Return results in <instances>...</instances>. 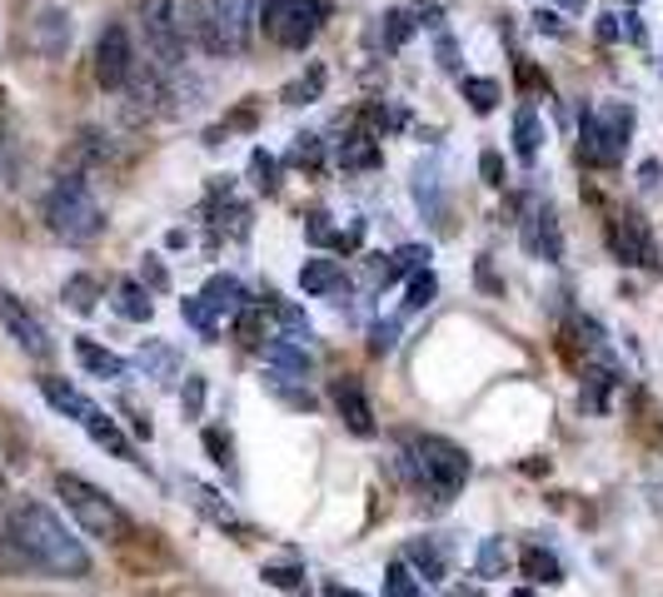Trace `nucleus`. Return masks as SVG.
Wrapping results in <instances>:
<instances>
[{"instance_id":"obj_1","label":"nucleus","mask_w":663,"mask_h":597,"mask_svg":"<svg viewBox=\"0 0 663 597\" xmlns=\"http://www.w3.org/2000/svg\"><path fill=\"white\" fill-rule=\"evenodd\" d=\"M11 543L25 567H41L51 577H85L91 573V553L85 543L35 498L11 503Z\"/></svg>"},{"instance_id":"obj_2","label":"nucleus","mask_w":663,"mask_h":597,"mask_svg":"<svg viewBox=\"0 0 663 597\" xmlns=\"http://www.w3.org/2000/svg\"><path fill=\"white\" fill-rule=\"evenodd\" d=\"M45 224L65 244H91L105 229V209L95 205V195L85 189L81 175H61L51 185V195H45Z\"/></svg>"},{"instance_id":"obj_3","label":"nucleus","mask_w":663,"mask_h":597,"mask_svg":"<svg viewBox=\"0 0 663 597\" xmlns=\"http://www.w3.org/2000/svg\"><path fill=\"white\" fill-rule=\"evenodd\" d=\"M55 493H61L65 513H71L91 537H101V543H121V537H131V517H125V507L115 503L105 488L85 483L81 473H61L55 478Z\"/></svg>"},{"instance_id":"obj_4","label":"nucleus","mask_w":663,"mask_h":597,"mask_svg":"<svg viewBox=\"0 0 663 597\" xmlns=\"http://www.w3.org/2000/svg\"><path fill=\"white\" fill-rule=\"evenodd\" d=\"M410 463H414V473H419V483L429 488L434 503H449V498L464 488V478H469V453L439 433H414L410 438Z\"/></svg>"},{"instance_id":"obj_5","label":"nucleus","mask_w":663,"mask_h":597,"mask_svg":"<svg viewBox=\"0 0 663 597\" xmlns=\"http://www.w3.org/2000/svg\"><path fill=\"white\" fill-rule=\"evenodd\" d=\"M629 129H633V109L623 100L583 109V129H579V159L583 165H619L629 149Z\"/></svg>"},{"instance_id":"obj_6","label":"nucleus","mask_w":663,"mask_h":597,"mask_svg":"<svg viewBox=\"0 0 663 597\" xmlns=\"http://www.w3.org/2000/svg\"><path fill=\"white\" fill-rule=\"evenodd\" d=\"M324 20V0H260V25L274 45L284 50H304L320 35Z\"/></svg>"},{"instance_id":"obj_7","label":"nucleus","mask_w":663,"mask_h":597,"mask_svg":"<svg viewBox=\"0 0 663 597\" xmlns=\"http://www.w3.org/2000/svg\"><path fill=\"white\" fill-rule=\"evenodd\" d=\"M141 30H145V50H151V60L170 75V70H180L185 60V35H180V10H175V0H141Z\"/></svg>"},{"instance_id":"obj_8","label":"nucleus","mask_w":663,"mask_h":597,"mask_svg":"<svg viewBox=\"0 0 663 597\" xmlns=\"http://www.w3.org/2000/svg\"><path fill=\"white\" fill-rule=\"evenodd\" d=\"M210 10V25H215V40H220V55H240L250 50V35H255V20H260V0H205Z\"/></svg>"},{"instance_id":"obj_9","label":"nucleus","mask_w":663,"mask_h":597,"mask_svg":"<svg viewBox=\"0 0 663 597\" xmlns=\"http://www.w3.org/2000/svg\"><path fill=\"white\" fill-rule=\"evenodd\" d=\"M135 75V45H131V30L125 25H105L101 30V45H95V80L105 90H125Z\"/></svg>"},{"instance_id":"obj_10","label":"nucleus","mask_w":663,"mask_h":597,"mask_svg":"<svg viewBox=\"0 0 663 597\" xmlns=\"http://www.w3.org/2000/svg\"><path fill=\"white\" fill-rule=\"evenodd\" d=\"M0 328H6V334H11L31 358H51V338H45V324H41V318H35L15 294H6V289H0Z\"/></svg>"},{"instance_id":"obj_11","label":"nucleus","mask_w":663,"mask_h":597,"mask_svg":"<svg viewBox=\"0 0 663 597\" xmlns=\"http://www.w3.org/2000/svg\"><path fill=\"white\" fill-rule=\"evenodd\" d=\"M524 249H529L533 259H549V264H559V259H563L559 219H553V209L539 205V199L524 205Z\"/></svg>"},{"instance_id":"obj_12","label":"nucleus","mask_w":663,"mask_h":597,"mask_svg":"<svg viewBox=\"0 0 663 597\" xmlns=\"http://www.w3.org/2000/svg\"><path fill=\"white\" fill-rule=\"evenodd\" d=\"M260 354L274 368L270 384H304V374H310V354L300 344H290V338H270V344H260Z\"/></svg>"},{"instance_id":"obj_13","label":"nucleus","mask_w":663,"mask_h":597,"mask_svg":"<svg viewBox=\"0 0 663 597\" xmlns=\"http://www.w3.org/2000/svg\"><path fill=\"white\" fill-rule=\"evenodd\" d=\"M330 398H334V408H340V418L350 423V433H360V438L374 433V408H370V398H364V388L354 384V378H340V384L330 388Z\"/></svg>"},{"instance_id":"obj_14","label":"nucleus","mask_w":663,"mask_h":597,"mask_svg":"<svg viewBox=\"0 0 663 597\" xmlns=\"http://www.w3.org/2000/svg\"><path fill=\"white\" fill-rule=\"evenodd\" d=\"M613 239V254L623 259V264H653V244H649V229H643V219L633 214H619L609 229Z\"/></svg>"},{"instance_id":"obj_15","label":"nucleus","mask_w":663,"mask_h":597,"mask_svg":"<svg viewBox=\"0 0 663 597\" xmlns=\"http://www.w3.org/2000/svg\"><path fill=\"white\" fill-rule=\"evenodd\" d=\"M65 45H71V15L65 10H41V15L31 20V50H41V55H65Z\"/></svg>"},{"instance_id":"obj_16","label":"nucleus","mask_w":663,"mask_h":597,"mask_svg":"<svg viewBox=\"0 0 663 597\" xmlns=\"http://www.w3.org/2000/svg\"><path fill=\"white\" fill-rule=\"evenodd\" d=\"M41 394H45V404H51L55 413L75 418V423H85V418L95 413V404H91V398H85L75 384H65V378H41Z\"/></svg>"},{"instance_id":"obj_17","label":"nucleus","mask_w":663,"mask_h":597,"mask_svg":"<svg viewBox=\"0 0 663 597\" xmlns=\"http://www.w3.org/2000/svg\"><path fill=\"white\" fill-rule=\"evenodd\" d=\"M185 493H190V503L200 507L205 517H210V523H220V527H235V533H240V513H235L230 503H225L220 493H215V488H205V483H195V478H185Z\"/></svg>"},{"instance_id":"obj_18","label":"nucleus","mask_w":663,"mask_h":597,"mask_svg":"<svg viewBox=\"0 0 663 597\" xmlns=\"http://www.w3.org/2000/svg\"><path fill=\"white\" fill-rule=\"evenodd\" d=\"M200 298L210 304V314H240L245 308V284L235 274H215L210 284L200 289Z\"/></svg>"},{"instance_id":"obj_19","label":"nucleus","mask_w":663,"mask_h":597,"mask_svg":"<svg viewBox=\"0 0 663 597\" xmlns=\"http://www.w3.org/2000/svg\"><path fill=\"white\" fill-rule=\"evenodd\" d=\"M340 284H344V269L334 264V259H304V269H300V289H304V294L324 298V294H334Z\"/></svg>"},{"instance_id":"obj_20","label":"nucleus","mask_w":663,"mask_h":597,"mask_svg":"<svg viewBox=\"0 0 663 597\" xmlns=\"http://www.w3.org/2000/svg\"><path fill=\"white\" fill-rule=\"evenodd\" d=\"M75 358H81L85 374H95V378H125V358L101 348L95 338H75Z\"/></svg>"},{"instance_id":"obj_21","label":"nucleus","mask_w":663,"mask_h":597,"mask_svg":"<svg viewBox=\"0 0 663 597\" xmlns=\"http://www.w3.org/2000/svg\"><path fill=\"white\" fill-rule=\"evenodd\" d=\"M81 428H85V433H91L101 448H111L115 458H125V463H135V448H131V438H125L121 428H115V418H111V413H101V408H95V413L85 418Z\"/></svg>"},{"instance_id":"obj_22","label":"nucleus","mask_w":663,"mask_h":597,"mask_svg":"<svg viewBox=\"0 0 663 597\" xmlns=\"http://www.w3.org/2000/svg\"><path fill=\"white\" fill-rule=\"evenodd\" d=\"M539 139H543V129H539L533 105H519V115H514V155L533 159V155H539Z\"/></svg>"},{"instance_id":"obj_23","label":"nucleus","mask_w":663,"mask_h":597,"mask_svg":"<svg viewBox=\"0 0 663 597\" xmlns=\"http://www.w3.org/2000/svg\"><path fill=\"white\" fill-rule=\"evenodd\" d=\"M0 179L6 185H15L21 179V155H15V119L11 109L0 105Z\"/></svg>"},{"instance_id":"obj_24","label":"nucleus","mask_w":663,"mask_h":597,"mask_svg":"<svg viewBox=\"0 0 663 597\" xmlns=\"http://www.w3.org/2000/svg\"><path fill=\"white\" fill-rule=\"evenodd\" d=\"M61 298H65L71 314H91L95 298H101V284H95V274H71L65 279V289H61Z\"/></svg>"},{"instance_id":"obj_25","label":"nucleus","mask_w":663,"mask_h":597,"mask_svg":"<svg viewBox=\"0 0 663 597\" xmlns=\"http://www.w3.org/2000/svg\"><path fill=\"white\" fill-rule=\"evenodd\" d=\"M524 577L529 583H563V567L549 547H524Z\"/></svg>"},{"instance_id":"obj_26","label":"nucleus","mask_w":663,"mask_h":597,"mask_svg":"<svg viewBox=\"0 0 663 597\" xmlns=\"http://www.w3.org/2000/svg\"><path fill=\"white\" fill-rule=\"evenodd\" d=\"M115 308H121L125 318H135V324H145V318L155 314V304H151V294H145L135 279H125L121 289H115Z\"/></svg>"},{"instance_id":"obj_27","label":"nucleus","mask_w":663,"mask_h":597,"mask_svg":"<svg viewBox=\"0 0 663 597\" xmlns=\"http://www.w3.org/2000/svg\"><path fill=\"white\" fill-rule=\"evenodd\" d=\"M340 165L344 169H374L380 165V145H374L370 135H350L340 145Z\"/></svg>"},{"instance_id":"obj_28","label":"nucleus","mask_w":663,"mask_h":597,"mask_svg":"<svg viewBox=\"0 0 663 597\" xmlns=\"http://www.w3.org/2000/svg\"><path fill=\"white\" fill-rule=\"evenodd\" d=\"M384 597H424V583L410 573V563L384 567Z\"/></svg>"},{"instance_id":"obj_29","label":"nucleus","mask_w":663,"mask_h":597,"mask_svg":"<svg viewBox=\"0 0 663 597\" xmlns=\"http://www.w3.org/2000/svg\"><path fill=\"white\" fill-rule=\"evenodd\" d=\"M424 259H429V249H424V244H404L400 254H390V264L380 269V279L390 284V279H400V274H419Z\"/></svg>"},{"instance_id":"obj_30","label":"nucleus","mask_w":663,"mask_h":597,"mask_svg":"<svg viewBox=\"0 0 663 597\" xmlns=\"http://www.w3.org/2000/svg\"><path fill=\"white\" fill-rule=\"evenodd\" d=\"M410 563L424 573V583H434V577H444V553L434 547V537H419V543H410Z\"/></svg>"},{"instance_id":"obj_31","label":"nucleus","mask_w":663,"mask_h":597,"mask_svg":"<svg viewBox=\"0 0 663 597\" xmlns=\"http://www.w3.org/2000/svg\"><path fill=\"white\" fill-rule=\"evenodd\" d=\"M464 100H469V105L479 109V115H489V109L499 105V85H494V80L469 75V80H464Z\"/></svg>"},{"instance_id":"obj_32","label":"nucleus","mask_w":663,"mask_h":597,"mask_svg":"<svg viewBox=\"0 0 663 597\" xmlns=\"http://www.w3.org/2000/svg\"><path fill=\"white\" fill-rule=\"evenodd\" d=\"M479 577H504V567H509V553H504V543L499 537H484L479 543Z\"/></svg>"},{"instance_id":"obj_33","label":"nucleus","mask_w":663,"mask_h":597,"mask_svg":"<svg viewBox=\"0 0 663 597\" xmlns=\"http://www.w3.org/2000/svg\"><path fill=\"white\" fill-rule=\"evenodd\" d=\"M180 314H185V318H190V324H195V328H200V338H215V334H220V324H215V314H210V304H205V298H200V294H195V298H180Z\"/></svg>"},{"instance_id":"obj_34","label":"nucleus","mask_w":663,"mask_h":597,"mask_svg":"<svg viewBox=\"0 0 663 597\" xmlns=\"http://www.w3.org/2000/svg\"><path fill=\"white\" fill-rule=\"evenodd\" d=\"M274 308V318L284 324V334H290V344H310V318L300 314L294 304H270Z\"/></svg>"},{"instance_id":"obj_35","label":"nucleus","mask_w":663,"mask_h":597,"mask_svg":"<svg viewBox=\"0 0 663 597\" xmlns=\"http://www.w3.org/2000/svg\"><path fill=\"white\" fill-rule=\"evenodd\" d=\"M0 567H25L11 543V503H6V498H0Z\"/></svg>"},{"instance_id":"obj_36","label":"nucleus","mask_w":663,"mask_h":597,"mask_svg":"<svg viewBox=\"0 0 663 597\" xmlns=\"http://www.w3.org/2000/svg\"><path fill=\"white\" fill-rule=\"evenodd\" d=\"M304 234H310V244H324V249H344V244H350V239H344V234H334V229H330V219H324V214H310V224H304Z\"/></svg>"},{"instance_id":"obj_37","label":"nucleus","mask_w":663,"mask_h":597,"mask_svg":"<svg viewBox=\"0 0 663 597\" xmlns=\"http://www.w3.org/2000/svg\"><path fill=\"white\" fill-rule=\"evenodd\" d=\"M434 289H439V284H434V274H429V269H419V274L410 279V298H404V308H410V314H414V308H424L434 298Z\"/></svg>"},{"instance_id":"obj_38","label":"nucleus","mask_w":663,"mask_h":597,"mask_svg":"<svg viewBox=\"0 0 663 597\" xmlns=\"http://www.w3.org/2000/svg\"><path fill=\"white\" fill-rule=\"evenodd\" d=\"M235 334H240L245 344H260V334H265V314H260V308L245 304L240 314H235Z\"/></svg>"},{"instance_id":"obj_39","label":"nucleus","mask_w":663,"mask_h":597,"mask_svg":"<svg viewBox=\"0 0 663 597\" xmlns=\"http://www.w3.org/2000/svg\"><path fill=\"white\" fill-rule=\"evenodd\" d=\"M410 35H414V20L404 15V10H390V15H384V45H404Z\"/></svg>"},{"instance_id":"obj_40","label":"nucleus","mask_w":663,"mask_h":597,"mask_svg":"<svg viewBox=\"0 0 663 597\" xmlns=\"http://www.w3.org/2000/svg\"><path fill=\"white\" fill-rule=\"evenodd\" d=\"M180 404H185V413H190V418H200V404H205V378H200V374H190V378H185V394H180Z\"/></svg>"},{"instance_id":"obj_41","label":"nucleus","mask_w":663,"mask_h":597,"mask_svg":"<svg viewBox=\"0 0 663 597\" xmlns=\"http://www.w3.org/2000/svg\"><path fill=\"white\" fill-rule=\"evenodd\" d=\"M141 364H151L155 374H170V368H175V354H170L165 344H145V348H141Z\"/></svg>"},{"instance_id":"obj_42","label":"nucleus","mask_w":663,"mask_h":597,"mask_svg":"<svg viewBox=\"0 0 663 597\" xmlns=\"http://www.w3.org/2000/svg\"><path fill=\"white\" fill-rule=\"evenodd\" d=\"M290 159H294V165H320V139H314V135H300V139H294V149H290Z\"/></svg>"},{"instance_id":"obj_43","label":"nucleus","mask_w":663,"mask_h":597,"mask_svg":"<svg viewBox=\"0 0 663 597\" xmlns=\"http://www.w3.org/2000/svg\"><path fill=\"white\" fill-rule=\"evenodd\" d=\"M479 169H484V185H504V165H499V149H484Z\"/></svg>"},{"instance_id":"obj_44","label":"nucleus","mask_w":663,"mask_h":597,"mask_svg":"<svg viewBox=\"0 0 663 597\" xmlns=\"http://www.w3.org/2000/svg\"><path fill=\"white\" fill-rule=\"evenodd\" d=\"M320 85H324V70H314L310 85H290V90H284V100H290V105H304V95H314Z\"/></svg>"},{"instance_id":"obj_45","label":"nucleus","mask_w":663,"mask_h":597,"mask_svg":"<svg viewBox=\"0 0 663 597\" xmlns=\"http://www.w3.org/2000/svg\"><path fill=\"white\" fill-rule=\"evenodd\" d=\"M255 175H260L265 189H274V159L265 155V149H255Z\"/></svg>"},{"instance_id":"obj_46","label":"nucleus","mask_w":663,"mask_h":597,"mask_svg":"<svg viewBox=\"0 0 663 597\" xmlns=\"http://www.w3.org/2000/svg\"><path fill=\"white\" fill-rule=\"evenodd\" d=\"M394 348V324H380L374 328V354H390Z\"/></svg>"},{"instance_id":"obj_47","label":"nucleus","mask_w":663,"mask_h":597,"mask_svg":"<svg viewBox=\"0 0 663 597\" xmlns=\"http://www.w3.org/2000/svg\"><path fill=\"white\" fill-rule=\"evenodd\" d=\"M265 577H270L274 587H300V573H290V567H270Z\"/></svg>"},{"instance_id":"obj_48","label":"nucleus","mask_w":663,"mask_h":597,"mask_svg":"<svg viewBox=\"0 0 663 597\" xmlns=\"http://www.w3.org/2000/svg\"><path fill=\"white\" fill-rule=\"evenodd\" d=\"M205 448H210V453H215V463H225V458H230V448L220 443V433H215V428H210V433H205Z\"/></svg>"},{"instance_id":"obj_49","label":"nucleus","mask_w":663,"mask_h":597,"mask_svg":"<svg viewBox=\"0 0 663 597\" xmlns=\"http://www.w3.org/2000/svg\"><path fill=\"white\" fill-rule=\"evenodd\" d=\"M444 597H484V587H479V583H469V587L459 583V587H449V593H444Z\"/></svg>"},{"instance_id":"obj_50","label":"nucleus","mask_w":663,"mask_h":597,"mask_svg":"<svg viewBox=\"0 0 663 597\" xmlns=\"http://www.w3.org/2000/svg\"><path fill=\"white\" fill-rule=\"evenodd\" d=\"M145 279H151V289H165V269L160 264H145Z\"/></svg>"},{"instance_id":"obj_51","label":"nucleus","mask_w":663,"mask_h":597,"mask_svg":"<svg viewBox=\"0 0 663 597\" xmlns=\"http://www.w3.org/2000/svg\"><path fill=\"white\" fill-rule=\"evenodd\" d=\"M324 597H364V593H354V587H344V583H330L324 587Z\"/></svg>"},{"instance_id":"obj_52","label":"nucleus","mask_w":663,"mask_h":597,"mask_svg":"<svg viewBox=\"0 0 663 597\" xmlns=\"http://www.w3.org/2000/svg\"><path fill=\"white\" fill-rule=\"evenodd\" d=\"M533 20H539V30H559V15H549V10H539Z\"/></svg>"},{"instance_id":"obj_53","label":"nucleus","mask_w":663,"mask_h":597,"mask_svg":"<svg viewBox=\"0 0 663 597\" xmlns=\"http://www.w3.org/2000/svg\"><path fill=\"white\" fill-rule=\"evenodd\" d=\"M509 597H539V593H529V587H514V593Z\"/></svg>"},{"instance_id":"obj_54","label":"nucleus","mask_w":663,"mask_h":597,"mask_svg":"<svg viewBox=\"0 0 663 597\" xmlns=\"http://www.w3.org/2000/svg\"><path fill=\"white\" fill-rule=\"evenodd\" d=\"M563 6H569V10H583V6H589V0H563Z\"/></svg>"}]
</instances>
